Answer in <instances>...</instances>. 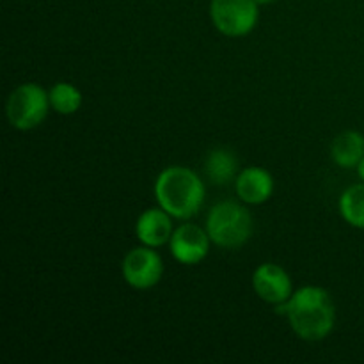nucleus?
I'll use <instances>...</instances> for the list:
<instances>
[{
	"mask_svg": "<svg viewBox=\"0 0 364 364\" xmlns=\"http://www.w3.org/2000/svg\"><path fill=\"white\" fill-rule=\"evenodd\" d=\"M50 95L39 84L28 82L14 89L7 98L6 114L11 127L32 130L45 121L50 109Z\"/></svg>",
	"mask_w": 364,
	"mask_h": 364,
	"instance_id": "nucleus-4",
	"label": "nucleus"
},
{
	"mask_svg": "<svg viewBox=\"0 0 364 364\" xmlns=\"http://www.w3.org/2000/svg\"><path fill=\"white\" fill-rule=\"evenodd\" d=\"M210 240L223 249H238L252 235V217L247 208L237 201H220L206 217Z\"/></svg>",
	"mask_w": 364,
	"mask_h": 364,
	"instance_id": "nucleus-3",
	"label": "nucleus"
},
{
	"mask_svg": "<svg viewBox=\"0 0 364 364\" xmlns=\"http://www.w3.org/2000/svg\"><path fill=\"white\" fill-rule=\"evenodd\" d=\"M277 313H284L294 333L306 341L326 340L336 323L333 297L320 287L299 288L287 302L277 304Z\"/></svg>",
	"mask_w": 364,
	"mask_h": 364,
	"instance_id": "nucleus-1",
	"label": "nucleus"
},
{
	"mask_svg": "<svg viewBox=\"0 0 364 364\" xmlns=\"http://www.w3.org/2000/svg\"><path fill=\"white\" fill-rule=\"evenodd\" d=\"M252 288L256 295L269 304H283L294 295V284L283 267L276 263H262L252 274Z\"/></svg>",
	"mask_w": 364,
	"mask_h": 364,
	"instance_id": "nucleus-8",
	"label": "nucleus"
},
{
	"mask_svg": "<svg viewBox=\"0 0 364 364\" xmlns=\"http://www.w3.org/2000/svg\"><path fill=\"white\" fill-rule=\"evenodd\" d=\"M155 198L160 208L173 215V219L187 220L201 210L206 188L196 171L173 166L164 169L156 178Z\"/></svg>",
	"mask_w": 364,
	"mask_h": 364,
	"instance_id": "nucleus-2",
	"label": "nucleus"
},
{
	"mask_svg": "<svg viewBox=\"0 0 364 364\" xmlns=\"http://www.w3.org/2000/svg\"><path fill=\"white\" fill-rule=\"evenodd\" d=\"M256 2H258V6H267V4H272L276 0H256Z\"/></svg>",
	"mask_w": 364,
	"mask_h": 364,
	"instance_id": "nucleus-16",
	"label": "nucleus"
},
{
	"mask_svg": "<svg viewBox=\"0 0 364 364\" xmlns=\"http://www.w3.org/2000/svg\"><path fill=\"white\" fill-rule=\"evenodd\" d=\"M238 162L237 156L228 148H215L206 155L205 160V174L213 185H230L237 180Z\"/></svg>",
	"mask_w": 364,
	"mask_h": 364,
	"instance_id": "nucleus-12",
	"label": "nucleus"
},
{
	"mask_svg": "<svg viewBox=\"0 0 364 364\" xmlns=\"http://www.w3.org/2000/svg\"><path fill=\"white\" fill-rule=\"evenodd\" d=\"M174 233L173 215L164 208H149L139 215L137 224H135V235L139 242L148 247H162L169 244L171 237Z\"/></svg>",
	"mask_w": 364,
	"mask_h": 364,
	"instance_id": "nucleus-9",
	"label": "nucleus"
},
{
	"mask_svg": "<svg viewBox=\"0 0 364 364\" xmlns=\"http://www.w3.org/2000/svg\"><path fill=\"white\" fill-rule=\"evenodd\" d=\"M340 213L350 226L364 230V181L352 185L341 194Z\"/></svg>",
	"mask_w": 364,
	"mask_h": 364,
	"instance_id": "nucleus-13",
	"label": "nucleus"
},
{
	"mask_svg": "<svg viewBox=\"0 0 364 364\" xmlns=\"http://www.w3.org/2000/svg\"><path fill=\"white\" fill-rule=\"evenodd\" d=\"M208 231L199 228L198 224L185 223L176 228L169 240L171 255L181 265H198L208 256L210 251Z\"/></svg>",
	"mask_w": 364,
	"mask_h": 364,
	"instance_id": "nucleus-7",
	"label": "nucleus"
},
{
	"mask_svg": "<svg viewBox=\"0 0 364 364\" xmlns=\"http://www.w3.org/2000/svg\"><path fill=\"white\" fill-rule=\"evenodd\" d=\"M210 18L220 34L244 38L251 34L259 18L256 0H212Z\"/></svg>",
	"mask_w": 364,
	"mask_h": 364,
	"instance_id": "nucleus-5",
	"label": "nucleus"
},
{
	"mask_svg": "<svg viewBox=\"0 0 364 364\" xmlns=\"http://www.w3.org/2000/svg\"><path fill=\"white\" fill-rule=\"evenodd\" d=\"M124 281L135 290H149L162 279L164 262L155 247L141 245L124 256L121 265Z\"/></svg>",
	"mask_w": 364,
	"mask_h": 364,
	"instance_id": "nucleus-6",
	"label": "nucleus"
},
{
	"mask_svg": "<svg viewBox=\"0 0 364 364\" xmlns=\"http://www.w3.org/2000/svg\"><path fill=\"white\" fill-rule=\"evenodd\" d=\"M334 164L343 169H354L364 156V135L361 132L347 130L338 135L331 144Z\"/></svg>",
	"mask_w": 364,
	"mask_h": 364,
	"instance_id": "nucleus-11",
	"label": "nucleus"
},
{
	"mask_svg": "<svg viewBox=\"0 0 364 364\" xmlns=\"http://www.w3.org/2000/svg\"><path fill=\"white\" fill-rule=\"evenodd\" d=\"M355 169H358V176L361 178V180L364 181V156H363L361 162L358 164V167H355Z\"/></svg>",
	"mask_w": 364,
	"mask_h": 364,
	"instance_id": "nucleus-15",
	"label": "nucleus"
},
{
	"mask_svg": "<svg viewBox=\"0 0 364 364\" xmlns=\"http://www.w3.org/2000/svg\"><path fill=\"white\" fill-rule=\"evenodd\" d=\"M235 191L245 205H262L274 194V178L263 167H245L235 180Z\"/></svg>",
	"mask_w": 364,
	"mask_h": 364,
	"instance_id": "nucleus-10",
	"label": "nucleus"
},
{
	"mask_svg": "<svg viewBox=\"0 0 364 364\" xmlns=\"http://www.w3.org/2000/svg\"><path fill=\"white\" fill-rule=\"evenodd\" d=\"M50 105L55 112L64 114V116H70L75 114L82 107V92L78 91L75 85L68 84V82H59V84L53 85L50 89Z\"/></svg>",
	"mask_w": 364,
	"mask_h": 364,
	"instance_id": "nucleus-14",
	"label": "nucleus"
}]
</instances>
